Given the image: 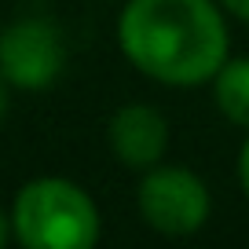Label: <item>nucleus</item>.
<instances>
[{
	"label": "nucleus",
	"instance_id": "obj_10",
	"mask_svg": "<svg viewBox=\"0 0 249 249\" xmlns=\"http://www.w3.org/2000/svg\"><path fill=\"white\" fill-rule=\"evenodd\" d=\"M4 85H8V81L0 77V121H4V114H8V88Z\"/></svg>",
	"mask_w": 249,
	"mask_h": 249
},
{
	"label": "nucleus",
	"instance_id": "obj_4",
	"mask_svg": "<svg viewBox=\"0 0 249 249\" xmlns=\"http://www.w3.org/2000/svg\"><path fill=\"white\" fill-rule=\"evenodd\" d=\"M66 66L62 33L44 18H18L0 33V77L15 88H48Z\"/></svg>",
	"mask_w": 249,
	"mask_h": 249
},
{
	"label": "nucleus",
	"instance_id": "obj_3",
	"mask_svg": "<svg viewBox=\"0 0 249 249\" xmlns=\"http://www.w3.org/2000/svg\"><path fill=\"white\" fill-rule=\"evenodd\" d=\"M136 209L150 231L169 234V238H187L205 227L213 213V195L198 172L161 161L140 176Z\"/></svg>",
	"mask_w": 249,
	"mask_h": 249
},
{
	"label": "nucleus",
	"instance_id": "obj_9",
	"mask_svg": "<svg viewBox=\"0 0 249 249\" xmlns=\"http://www.w3.org/2000/svg\"><path fill=\"white\" fill-rule=\"evenodd\" d=\"M11 216H4V213H0V246H8V238H11Z\"/></svg>",
	"mask_w": 249,
	"mask_h": 249
},
{
	"label": "nucleus",
	"instance_id": "obj_7",
	"mask_svg": "<svg viewBox=\"0 0 249 249\" xmlns=\"http://www.w3.org/2000/svg\"><path fill=\"white\" fill-rule=\"evenodd\" d=\"M238 183H242V195L249 198V136H246V143H242V150H238Z\"/></svg>",
	"mask_w": 249,
	"mask_h": 249
},
{
	"label": "nucleus",
	"instance_id": "obj_8",
	"mask_svg": "<svg viewBox=\"0 0 249 249\" xmlns=\"http://www.w3.org/2000/svg\"><path fill=\"white\" fill-rule=\"evenodd\" d=\"M220 4H224L227 15H234V18H242V22H249V0H220Z\"/></svg>",
	"mask_w": 249,
	"mask_h": 249
},
{
	"label": "nucleus",
	"instance_id": "obj_1",
	"mask_svg": "<svg viewBox=\"0 0 249 249\" xmlns=\"http://www.w3.org/2000/svg\"><path fill=\"white\" fill-rule=\"evenodd\" d=\"M117 44L143 77L198 88L231 59L227 11L220 0H128L117 18Z\"/></svg>",
	"mask_w": 249,
	"mask_h": 249
},
{
	"label": "nucleus",
	"instance_id": "obj_6",
	"mask_svg": "<svg viewBox=\"0 0 249 249\" xmlns=\"http://www.w3.org/2000/svg\"><path fill=\"white\" fill-rule=\"evenodd\" d=\"M209 85L216 110L231 124L249 132V59H227Z\"/></svg>",
	"mask_w": 249,
	"mask_h": 249
},
{
	"label": "nucleus",
	"instance_id": "obj_5",
	"mask_svg": "<svg viewBox=\"0 0 249 249\" xmlns=\"http://www.w3.org/2000/svg\"><path fill=\"white\" fill-rule=\"evenodd\" d=\"M107 143L124 169L147 172L165 161L172 143L169 117L150 103H124L107 124Z\"/></svg>",
	"mask_w": 249,
	"mask_h": 249
},
{
	"label": "nucleus",
	"instance_id": "obj_2",
	"mask_svg": "<svg viewBox=\"0 0 249 249\" xmlns=\"http://www.w3.org/2000/svg\"><path fill=\"white\" fill-rule=\"evenodd\" d=\"M11 231L26 249H92L99 242V209L73 179L37 176L15 195Z\"/></svg>",
	"mask_w": 249,
	"mask_h": 249
}]
</instances>
